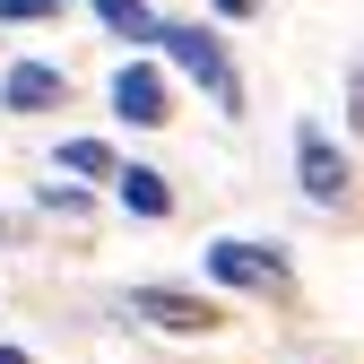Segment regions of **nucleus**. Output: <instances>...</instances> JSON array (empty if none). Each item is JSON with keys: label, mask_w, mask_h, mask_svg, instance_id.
<instances>
[{"label": "nucleus", "mask_w": 364, "mask_h": 364, "mask_svg": "<svg viewBox=\"0 0 364 364\" xmlns=\"http://www.w3.org/2000/svg\"><path fill=\"white\" fill-rule=\"evenodd\" d=\"M156 43H165V61H173V70H191L225 113H243V78H235V61H225V43H217L208 26H156Z\"/></svg>", "instance_id": "f257e3e1"}, {"label": "nucleus", "mask_w": 364, "mask_h": 364, "mask_svg": "<svg viewBox=\"0 0 364 364\" xmlns=\"http://www.w3.org/2000/svg\"><path fill=\"white\" fill-rule=\"evenodd\" d=\"M208 278L235 287V295H278V287H287V252H278V243L217 235V243H208Z\"/></svg>", "instance_id": "f03ea898"}, {"label": "nucleus", "mask_w": 364, "mask_h": 364, "mask_svg": "<svg viewBox=\"0 0 364 364\" xmlns=\"http://www.w3.org/2000/svg\"><path fill=\"white\" fill-rule=\"evenodd\" d=\"M295 182H304L312 208H338L347 200V156L330 148V130H312V122L295 130Z\"/></svg>", "instance_id": "7ed1b4c3"}, {"label": "nucleus", "mask_w": 364, "mask_h": 364, "mask_svg": "<svg viewBox=\"0 0 364 364\" xmlns=\"http://www.w3.org/2000/svg\"><path fill=\"white\" fill-rule=\"evenodd\" d=\"M130 312L156 321V330H173V338H208V330H217V304L182 295V287H130Z\"/></svg>", "instance_id": "20e7f679"}, {"label": "nucleus", "mask_w": 364, "mask_h": 364, "mask_svg": "<svg viewBox=\"0 0 364 364\" xmlns=\"http://www.w3.org/2000/svg\"><path fill=\"white\" fill-rule=\"evenodd\" d=\"M113 113L130 122V130H156L173 105H165V78H156V61H122L113 70Z\"/></svg>", "instance_id": "39448f33"}, {"label": "nucleus", "mask_w": 364, "mask_h": 364, "mask_svg": "<svg viewBox=\"0 0 364 364\" xmlns=\"http://www.w3.org/2000/svg\"><path fill=\"white\" fill-rule=\"evenodd\" d=\"M61 96H70V78L53 61H18L9 78H0V105H9V113H43V105H61Z\"/></svg>", "instance_id": "423d86ee"}, {"label": "nucleus", "mask_w": 364, "mask_h": 364, "mask_svg": "<svg viewBox=\"0 0 364 364\" xmlns=\"http://www.w3.org/2000/svg\"><path fill=\"white\" fill-rule=\"evenodd\" d=\"M113 191H122L130 217H165V208H173V191H165L156 165H113Z\"/></svg>", "instance_id": "0eeeda50"}, {"label": "nucleus", "mask_w": 364, "mask_h": 364, "mask_svg": "<svg viewBox=\"0 0 364 364\" xmlns=\"http://www.w3.org/2000/svg\"><path fill=\"white\" fill-rule=\"evenodd\" d=\"M96 18H105L113 35H130V43H156V26H165L148 0H96Z\"/></svg>", "instance_id": "6e6552de"}, {"label": "nucleus", "mask_w": 364, "mask_h": 364, "mask_svg": "<svg viewBox=\"0 0 364 364\" xmlns=\"http://www.w3.org/2000/svg\"><path fill=\"white\" fill-rule=\"evenodd\" d=\"M61 165H70V173H96V182H105V173H113V148H105V139H61Z\"/></svg>", "instance_id": "1a4fd4ad"}, {"label": "nucleus", "mask_w": 364, "mask_h": 364, "mask_svg": "<svg viewBox=\"0 0 364 364\" xmlns=\"http://www.w3.org/2000/svg\"><path fill=\"white\" fill-rule=\"evenodd\" d=\"M61 0H0V26H43Z\"/></svg>", "instance_id": "9d476101"}, {"label": "nucleus", "mask_w": 364, "mask_h": 364, "mask_svg": "<svg viewBox=\"0 0 364 364\" xmlns=\"http://www.w3.org/2000/svg\"><path fill=\"white\" fill-rule=\"evenodd\" d=\"M347 105H355V130H364V70H355V87H347Z\"/></svg>", "instance_id": "9b49d317"}, {"label": "nucleus", "mask_w": 364, "mask_h": 364, "mask_svg": "<svg viewBox=\"0 0 364 364\" xmlns=\"http://www.w3.org/2000/svg\"><path fill=\"white\" fill-rule=\"evenodd\" d=\"M217 9H225V18H252V9H260V0H217Z\"/></svg>", "instance_id": "f8f14e48"}, {"label": "nucleus", "mask_w": 364, "mask_h": 364, "mask_svg": "<svg viewBox=\"0 0 364 364\" xmlns=\"http://www.w3.org/2000/svg\"><path fill=\"white\" fill-rule=\"evenodd\" d=\"M0 364H26V347H0Z\"/></svg>", "instance_id": "ddd939ff"}]
</instances>
